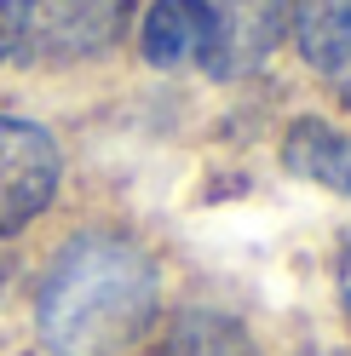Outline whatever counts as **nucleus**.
<instances>
[{
  "mask_svg": "<svg viewBox=\"0 0 351 356\" xmlns=\"http://www.w3.org/2000/svg\"><path fill=\"white\" fill-rule=\"evenodd\" d=\"M282 161L305 184L351 195V132H340V127H328L317 115H299L288 127V138H282Z\"/></svg>",
  "mask_w": 351,
  "mask_h": 356,
  "instance_id": "0eeeda50",
  "label": "nucleus"
},
{
  "mask_svg": "<svg viewBox=\"0 0 351 356\" xmlns=\"http://www.w3.org/2000/svg\"><path fill=\"white\" fill-rule=\"evenodd\" d=\"M340 293H345V310H351V241H345V259H340Z\"/></svg>",
  "mask_w": 351,
  "mask_h": 356,
  "instance_id": "9d476101",
  "label": "nucleus"
},
{
  "mask_svg": "<svg viewBox=\"0 0 351 356\" xmlns=\"http://www.w3.org/2000/svg\"><path fill=\"white\" fill-rule=\"evenodd\" d=\"M58 172L63 155L47 127L24 115H0V236H17L52 207Z\"/></svg>",
  "mask_w": 351,
  "mask_h": 356,
  "instance_id": "f03ea898",
  "label": "nucleus"
},
{
  "mask_svg": "<svg viewBox=\"0 0 351 356\" xmlns=\"http://www.w3.org/2000/svg\"><path fill=\"white\" fill-rule=\"evenodd\" d=\"M288 29L299 58L334 86L340 104H351V0H294Z\"/></svg>",
  "mask_w": 351,
  "mask_h": 356,
  "instance_id": "39448f33",
  "label": "nucleus"
},
{
  "mask_svg": "<svg viewBox=\"0 0 351 356\" xmlns=\"http://www.w3.org/2000/svg\"><path fill=\"white\" fill-rule=\"evenodd\" d=\"M162 282L139 241L127 236H75L52 259L35 299V327L52 356H121L144 339Z\"/></svg>",
  "mask_w": 351,
  "mask_h": 356,
  "instance_id": "f257e3e1",
  "label": "nucleus"
},
{
  "mask_svg": "<svg viewBox=\"0 0 351 356\" xmlns=\"http://www.w3.org/2000/svg\"><path fill=\"white\" fill-rule=\"evenodd\" d=\"M133 24V0H35L24 58L40 63H81L109 52Z\"/></svg>",
  "mask_w": 351,
  "mask_h": 356,
  "instance_id": "20e7f679",
  "label": "nucleus"
},
{
  "mask_svg": "<svg viewBox=\"0 0 351 356\" xmlns=\"http://www.w3.org/2000/svg\"><path fill=\"white\" fill-rule=\"evenodd\" d=\"M29 17H35V0H0V63L24 52Z\"/></svg>",
  "mask_w": 351,
  "mask_h": 356,
  "instance_id": "1a4fd4ad",
  "label": "nucleus"
},
{
  "mask_svg": "<svg viewBox=\"0 0 351 356\" xmlns=\"http://www.w3.org/2000/svg\"><path fill=\"white\" fill-rule=\"evenodd\" d=\"M139 47L150 70H185L208 52V0H156L139 24Z\"/></svg>",
  "mask_w": 351,
  "mask_h": 356,
  "instance_id": "423d86ee",
  "label": "nucleus"
},
{
  "mask_svg": "<svg viewBox=\"0 0 351 356\" xmlns=\"http://www.w3.org/2000/svg\"><path fill=\"white\" fill-rule=\"evenodd\" d=\"M150 356H259V350H254L242 322L219 316V310H179L162 327V339H156Z\"/></svg>",
  "mask_w": 351,
  "mask_h": 356,
  "instance_id": "6e6552de",
  "label": "nucleus"
},
{
  "mask_svg": "<svg viewBox=\"0 0 351 356\" xmlns=\"http://www.w3.org/2000/svg\"><path fill=\"white\" fill-rule=\"evenodd\" d=\"M294 0H208V52L202 70L213 81H242L265 70L288 35Z\"/></svg>",
  "mask_w": 351,
  "mask_h": 356,
  "instance_id": "7ed1b4c3",
  "label": "nucleus"
}]
</instances>
